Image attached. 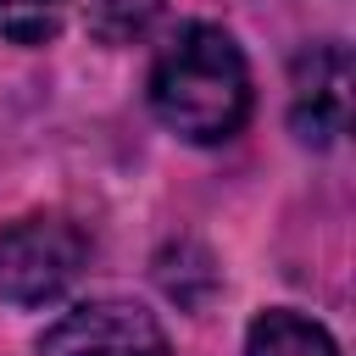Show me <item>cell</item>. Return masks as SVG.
Here are the masks:
<instances>
[{
  "label": "cell",
  "instance_id": "cell-1",
  "mask_svg": "<svg viewBox=\"0 0 356 356\" xmlns=\"http://www.w3.org/2000/svg\"><path fill=\"white\" fill-rule=\"evenodd\" d=\"M250 61L217 22H184L150 67V111L184 145H228L250 122Z\"/></svg>",
  "mask_w": 356,
  "mask_h": 356
},
{
  "label": "cell",
  "instance_id": "cell-2",
  "mask_svg": "<svg viewBox=\"0 0 356 356\" xmlns=\"http://www.w3.org/2000/svg\"><path fill=\"white\" fill-rule=\"evenodd\" d=\"M83 273V234L61 217H22L0 228V300L17 312L56 306Z\"/></svg>",
  "mask_w": 356,
  "mask_h": 356
},
{
  "label": "cell",
  "instance_id": "cell-3",
  "mask_svg": "<svg viewBox=\"0 0 356 356\" xmlns=\"http://www.w3.org/2000/svg\"><path fill=\"white\" fill-rule=\"evenodd\" d=\"M39 356H172V345L139 300H83L39 334Z\"/></svg>",
  "mask_w": 356,
  "mask_h": 356
},
{
  "label": "cell",
  "instance_id": "cell-4",
  "mask_svg": "<svg viewBox=\"0 0 356 356\" xmlns=\"http://www.w3.org/2000/svg\"><path fill=\"white\" fill-rule=\"evenodd\" d=\"M350 122V50L339 39L306 44L289 67V128L300 145H334Z\"/></svg>",
  "mask_w": 356,
  "mask_h": 356
},
{
  "label": "cell",
  "instance_id": "cell-5",
  "mask_svg": "<svg viewBox=\"0 0 356 356\" xmlns=\"http://www.w3.org/2000/svg\"><path fill=\"white\" fill-rule=\"evenodd\" d=\"M245 356H339V345L317 317L295 306H267L245 328Z\"/></svg>",
  "mask_w": 356,
  "mask_h": 356
},
{
  "label": "cell",
  "instance_id": "cell-6",
  "mask_svg": "<svg viewBox=\"0 0 356 356\" xmlns=\"http://www.w3.org/2000/svg\"><path fill=\"white\" fill-rule=\"evenodd\" d=\"M167 0H89V33L100 44H134L156 28Z\"/></svg>",
  "mask_w": 356,
  "mask_h": 356
},
{
  "label": "cell",
  "instance_id": "cell-7",
  "mask_svg": "<svg viewBox=\"0 0 356 356\" xmlns=\"http://www.w3.org/2000/svg\"><path fill=\"white\" fill-rule=\"evenodd\" d=\"M72 0H0V39L11 44H50L67 22Z\"/></svg>",
  "mask_w": 356,
  "mask_h": 356
}]
</instances>
